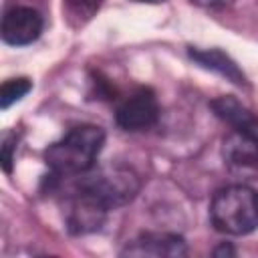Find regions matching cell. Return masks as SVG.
<instances>
[{"label":"cell","mask_w":258,"mask_h":258,"mask_svg":"<svg viewBox=\"0 0 258 258\" xmlns=\"http://www.w3.org/2000/svg\"><path fill=\"white\" fill-rule=\"evenodd\" d=\"M105 131L97 125H77L44 151V161L54 177H79L95 167L103 149Z\"/></svg>","instance_id":"1"},{"label":"cell","mask_w":258,"mask_h":258,"mask_svg":"<svg viewBox=\"0 0 258 258\" xmlns=\"http://www.w3.org/2000/svg\"><path fill=\"white\" fill-rule=\"evenodd\" d=\"M212 226L228 236H246L258 228V191L248 185H228L210 204Z\"/></svg>","instance_id":"2"},{"label":"cell","mask_w":258,"mask_h":258,"mask_svg":"<svg viewBox=\"0 0 258 258\" xmlns=\"http://www.w3.org/2000/svg\"><path fill=\"white\" fill-rule=\"evenodd\" d=\"M79 183L89 187L93 194H97L111 210L125 206L131 202L139 191V177L133 169L111 165L101 169H91L83 175H79Z\"/></svg>","instance_id":"3"},{"label":"cell","mask_w":258,"mask_h":258,"mask_svg":"<svg viewBox=\"0 0 258 258\" xmlns=\"http://www.w3.org/2000/svg\"><path fill=\"white\" fill-rule=\"evenodd\" d=\"M109 210L111 208L97 194H93L89 187H85L77 181L75 189L64 198L62 218H64L67 230L71 234L83 236V234L101 230L107 220Z\"/></svg>","instance_id":"4"},{"label":"cell","mask_w":258,"mask_h":258,"mask_svg":"<svg viewBox=\"0 0 258 258\" xmlns=\"http://www.w3.org/2000/svg\"><path fill=\"white\" fill-rule=\"evenodd\" d=\"M159 119V105L151 89H137L117 107L115 121L125 131L151 129Z\"/></svg>","instance_id":"5"},{"label":"cell","mask_w":258,"mask_h":258,"mask_svg":"<svg viewBox=\"0 0 258 258\" xmlns=\"http://www.w3.org/2000/svg\"><path fill=\"white\" fill-rule=\"evenodd\" d=\"M187 254L185 240L169 232H145L127 242L121 256H151V258H179Z\"/></svg>","instance_id":"6"},{"label":"cell","mask_w":258,"mask_h":258,"mask_svg":"<svg viewBox=\"0 0 258 258\" xmlns=\"http://www.w3.org/2000/svg\"><path fill=\"white\" fill-rule=\"evenodd\" d=\"M42 32V16L28 6H16L2 18V40L12 46H26Z\"/></svg>","instance_id":"7"},{"label":"cell","mask_w":258,"mask_h":258,"mask_svg":"<svg viewBox=\"0 0 258 258\" xmlns=\"http://www.w3.org/2000/svg\"><path fill=\"white\" fill-rule=\"evenodd\" d=\"M212 111L232 127V131L246 133L258 139V115H254L248 107H244L238 99L230 95H222L210 103Z\"/></svg>","instance_id":"8"},{"label":"cell","mask_w":258,"mask_h":258,"mask_svg":"<svg viewBox=\"0 0 258 258\" xmlns=\"http://www.w3.org/2000/svg\"><path fill=\"white\" fill-rule=\"evenodd\" d=\"M224 159L230 167L238 171H254L258 169V139L246 133L230 131L224 139Z\"/></svg>","instance_id":"9"},{"label":"cell","mask_w":258,"mask_h":258,"mask_svg":"<svg viewBox=\"0 0 258 258\" xmlns=\"http://www.w3.org/2000/svg\"><path fill=\"white\" fill-rule=\"evenodd\" d=\"M189 58L200 64L202 69H208V71H214L222 77H226L228 81H232L234 85H240V87H246V77L244 73L240 71V67L220 48H189Z\"/></svg>","instance_id":"10"},{"label":"cell","mask_w":258,"mask_h":258,"mask_svg":"<svg viewBox=\"0 0 258 258\" xmlns=\"http://www.w3.org/2000/svg\"><path fill=\"white\" fill-rule=\"evenodd\" d=\"M30 89H32V81L26 77L4 81L0 87V109H8L10 105H14L22 97H26Z\"/></svg>","instance_id":"11"},{"label":"cell","mask_w":258,"mask_h":258,"mask_svg":"<svg viewBox=\"0 0 258 258\" xmlns=\"http://www.w3.org/2000/svg\"><path fill=\"white\" fill-rule=\"evenodd\" d=\"M14 147H16V135L10 133V135H6L4 143H2V167H4L6 173L12 171V151H14Z\"/></svg>","instance_id":"12"},{"label":"cell","mask_w":258,"mask_h":258,"mask_svg":"<svg viewBox=\"0 0 258 258\" xmlns=\"http://www.w3.org/2000/svg\"><path fill=\"white\" fill-rule=\"evenodd\" d=\"M189 2L202 8H216V6H222L226 0H189Z\"/></svg>","instance_id":"13"},{"label":"cell","mask_w":258,"mask_h":258,"mask_svg":"<svg viewBox=\"0 0 258 258\" xmlns=\"http://www.w3.org/2000/svg\"><path fill=\"white\" fill-rule=\"evenodd\" d=\"M224 254H228V256H234L236 252H234V248H232L230 244H222V246H218V248L214 250V256H224Z\"/></svg>","instance_id":"14"},{"label":"cell","mask_w":258,"mask_h":258,"mask_svg":"<svg viewBox=\"0 0 258 258\" xmlns=\"http://www.w3.org/2000/svg\"><path fill=\"white\" fill-rule=\"evenodd\" d=\"M135 2H149V4H159V2H165V0H135Z\"/></svg>","instance_id":"15"}]
</instances>
